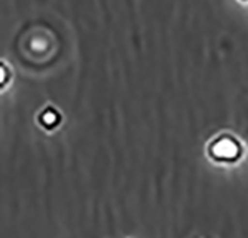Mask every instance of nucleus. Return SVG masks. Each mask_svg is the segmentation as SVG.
<instances>
[{"mask_svg":"<svg viewBox=\"0 0 248 238\" xmlns=\"http://www.w3.org/2000/svg\"><path fill=\"white\" fill-rule=\"evenodd\" d=\"M207 152H208L210 158L217 162L231 164L241 158L242 144L233 134L223 133V134H218L217 137H214L208 143Z\"/></svg>","mask_w":248,"mask_h":238,"instance_id":"f257e3e1","label":"nucleus"},{"mask_svg":"<svg viewBox=\"0 0 248 238\" xmlns=\"http://www.w3.org/2000/svg\"><path fill=\"white\" fill-rule=\"evenodd\" d=\"M60 122H61V115L52 106L45 107V109L39 113V124L46 129L57 128L60 125Z\"/></svg>","mask_w":248,"mask_h":238,"instance_id":"f03ea898","label":"nucleus"},{"mask_svg":"<svg viewBox=\"0 0 248 238\" xmlns=\"http://www.w3.org/2000/svg\"><path fill=\"white\" fill-rule=\"evenodd\" d=\"M238 2H241V3H248V0H238Z\"/></svg>","mask_w":248,"mask_h":238,"instance_id":"7ed1b4c3","label":"nucleus"}]
</instances>
